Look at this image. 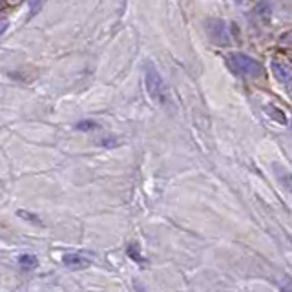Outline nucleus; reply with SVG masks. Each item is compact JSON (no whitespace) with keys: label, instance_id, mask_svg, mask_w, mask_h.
Segmentation results:
<instances>
[{"label":"nucleus","instance_id":"1","mask_svg":"<svg viewBox=\"0 0 292 292\" xmlns=\"http://www.w3.org/2000/svg\"><path fill=\"white\" fill-rule=\"evenodd\" d=\"M227 66L232 69V73L245 79H258L263 75V66L245 53L227 55Z\"/></svg>","mask_w":292,"mask_h":292},{"label":"nucleus","instance_id":"2","mask_svg":"<svg viewBox=\"0 0 292 292\" xmlns=\"http://www.w3.org/2000/svg\"><path fill=\"white\" fill-rule=\"evenodd\" d=\"M144 81H146V91H148V95H150L157 104L161 106L166 104V102H168V91H166V86H164L159 71L154 68V64H146Z\"/></svg>","mask_w":292,"mask_h":292},{"label":"nucleus","instance_id":"3","mask_svg":"<svg viewBox=\"0 0 292 292\" xmlns=\"http://www.w3.org/2000/svg\"><path fill=\"white\" fill-rule=\"evenodd\" d=\"M272 71L274 75H276V79H278L279 82H283V84H290V66H288L285 60L281 59H274L272 60Z\"/></svg>","mask_w":292,"mask_h":292},{"label":"nucleus","instance_id":"4","mask_svg":"<svg viewBox=\"0 0 292 292\" xmlns=\"http://www.w3.org/2000/svg\"><path fill=\"white\" fill-rule=\"evenodd\" d=\"M62 265L71 270H81V269H88V267H90V260L81 254H64Z\"/></svg>","mask_w":292,"mask_h":292},{"label":"nucleus","instance_id":"5","mask_svg":"<svg viewBox=\"0 0 292 292\" xmlns=\"http://www.w3.org/2000/svg\"><path fill=\"white\" fill-rule=\"evenodd\" d=\"M18 265L22 267L24 270H31V269H36V265H39V261H36L35 256L31 254H24L18 258Z\"/></svg>","mask_w":292,"mask_h":292},{"label":"nucleus","instance_id":"6","mask_svg":"<svg viewBox=\"0 0 292 292\" xmlns=\"http://www.w3.org/2000/svg\"><path fill=\"white\" fill-rule=\"evenodd\" d=\"M269 114L272 115L274 121H278V123H281V124L287 123V117H285V114H283L281 110L276 108V106H269Z\"/></svg>","mask_w":292,"mask_h":292},{"label":"nucleus","instance_id":"7","mask_svg":"<svg viewBox=\"0 0 292 292\" xmlns=\"http://www.w3.org/2000/svg\"><path fill=\"white\" fill-rule=\"evenodd\" d=\"M99 128V124L93 123V121H82V123L77 124V130H82V132H88V130H95Z\"/></svg>","mask_w":292,"mask_h":292},{"label":"nucleus","instance_id":"8","mask_svg":"<svg viewBox=\"0 0 292 292\" xmlns=\"http://www.w3.org/2000/svg\"><path fill=\"white\" fill-rule=\"evenodd\" d=\"M128 256H130L132 260H135L137 263H142V258L139 256V246L137 245H130V248H128Z\"/></svg>","mask_w":292,"mask_h":292},{"label":"nucleus","instance_id":"9","mask_svg":"<svg viewBox=\"0 0 292 292\" xmlns=\"http://www.w3.org/2000/svg\"><path fill=\"white\" fill-rule=\"evenodd\" d=\"M18 215H22L26 221H33V223H36V225H42V221L36 217L35 214H29V212H26V210H18Z\"/></svg>","mask_w":292,"mask_h":292},{"label":"nucleus","instance_id":"10","mask_svg":"<svg viewBox=\"0 0 292 292\" xmlns=\"http://www.w3.org/2000/svg\"><path fill=\"white\" fill-rule=\"evenodd\" d=\"M6 8V4H4V2H0V9H4Z\"/></svg>","mask_w":292,"mask_h":292},{"label":"nucleus","instance_id":"11","mask_svg":"<svg viewBox=\"0 0 292 292\" xmlns=\"http://www.w3.org/2000/svg\"><path fill=\"white\" fill-rule=\"evenodd\" d=\"M141 292H142V290H141Z\"/></svg>","mask_w":292,"mask_h":292}]
</instances>
